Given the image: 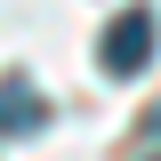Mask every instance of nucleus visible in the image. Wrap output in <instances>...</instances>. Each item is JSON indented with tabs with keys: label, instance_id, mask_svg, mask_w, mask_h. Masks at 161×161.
I'll return each mask as SVG.
<instances>
[{
	"label": "nucleus",
	"instance_id": "2",
	"mask_svg": "<svg viewBox=\"0 0 161 161\" xmlns=\"http://www.w3.org/2000/svg\"><path fill=\"white\" fill-rule=\"evenodd\" d=\"M48 129V97H32V80H8L0 89V137H32Z\"/></svg>",
	"mask_w": 161,
	"mask_h": 161
},
{
	"label": "nucleus",
	"instance_id": "1",
	"mask_svg": "<svg viewBox=\"0 0 161 161\" xmlns=\"http://www.w3.org/2000/svg\"><path fill=\"white\" fill-rule=\"evenodd\" d=\"M97 64H105V80H137L153 64V8H121L97 40Z\"/></svg>",
	"mask_w": 161,
	"mask_h": 161
}]
</instances>
